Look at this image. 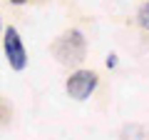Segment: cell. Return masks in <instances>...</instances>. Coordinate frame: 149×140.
<instances>
[{
	"mask_svg": "<svg viewBox=\"0 0 149 140\" xmlns=\"http://www.w3.org/2000/svg\"><path fill=\"white\" fill-rule=\"evenodd\" d=\"M85 53H87V40L80 30H67L52 43V55L65 65L85 60Z\"/></svg>",
	"mask_w": 149,
	"mask_h": 140,
	"instance_id": "obj_1",
	"label": "cell"
},
{
	"mask_svg": "<svg viewBox=\"0 0 149 140\" xmlns=\"http://www.w3.org/2000/svg\"><path fill=\"white\" fill-rule=\"evenodd\" d=\"M97 73H92V70H74L72 75L67 78V95L74 98V100H87V98L95 93L97 88Z\"/></svg>",
	"mask_w": 149,
	"mask_h": 140,
	"instance_id": "obj_2",
	"label": "cell"
},
{
	"mask_svg": "<svg viewBox=\"0 0 149 140\" xmlns=\"http://www.w3.org/2000/svg\"><path fill=\"white\" fill-rule=\"evenodd\" d=\"M5 58L10 63V68L17 70V73L27 68L25 45H22V38H20V33H17V28H13V25L5 30Z\"/></svg>",
	"mask_w": 149,
	"mask_h": 140,
	"instance_id": "obj_3",
	"label": "cell"
},
{
	"mask_svg": "<svg viewBox=\"0 0 149 140\" xmlns=\"http://www.w3.org/2000/svg\"><path fill=\"white\" fill-rule=\"evenodd\" d=\"M137 23L144 28V30H149V3H144V5L139 8V13H137Z\"/></svg>",
	"mask_w": 149,
	"mask_h": 140,
	"instance_id": "obj_4",
	"label": "cell"
},
{
	"mask_svg": "<svg viewBox=\"0 0 149 140\" xmlns=\"http://www.w3.org/2000/svg\"><path fill=\"white\" fill-rule=\"evenodd\" d=\"M10 115H13V108L5 103V98H0V125H5L10 120Z\"/></svg>",
	"mask_w": 149,
	"mask_h": 140,
	"instance_id": "obj_5",
	"label": "cell"
},
{
	"mask_svg": "<svg viewBox=\"0 0 149 140\" xmlns=\"http://www.w3.org/2000/svg\"><path fill=\"white\" fill-rule=\"evenodd\" d=\"M114 65H117V60H114V55H109L107 58V68H114Z\"/></svg>",
	"mask_w": 149,
	"mask_h": 140,
	"instance_id": "obj_6",
	"label": "cell"
},
{
	"mask_svg": "<svg viewBox=\"0 0 149 140\" xmlns=\"http://www.w3.org/2000/svg\"><path fill=\"white\" fill-rule=\"evenodd\" d=\"M10 3H15V5H22V3H27V0H10Z\"/></svg>",
	"mask_w": 149,
	"mask_h": 140,
	"instance_id": "obj_7",
	"label": "cell"
}]
</instances>
